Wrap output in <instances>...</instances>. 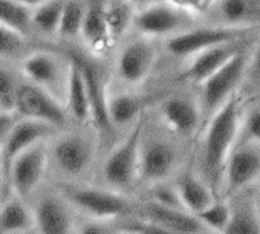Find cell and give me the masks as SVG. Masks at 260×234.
I'll list each match as a JSON object with an SVG mask.
<instances>
[{
	"label": "cell",
	"mask_w": 260,
	"mask_h": 234,
	"mask_svg": "<svg viewBox=\"0 0 260 234\" xmlns=\"http://www.w3.org/2000/svg\"><path fill=\"white\" fill-rule=\"evenodd\" d=\"M172 181L182 207L194 216L217 197L211 187L193 169H181Z\"/></svg>",
	"instance_id": "21"
},
{
	"label": "cell",
	"mask_w": 260,
	"mask_h": 234,
	"mask_svg": "<svg viewBox=\"0 0 260 234\" xmlns=\"http://www.w3.org/2000/svg\"><path fill=\"white\" fill-rule=\"evenodd\" d=\"M7 197L5 194V185H4V176H2V172H0V205H2L4 199Z\"/></svg>",
	"instance_id": "40"
},
{
	"label": "cell",
	"mask_w": 260,
	"mask_h": 234,
	"mask_svg": "<svg viewBox=\"0 0 260 234\" xmlns=\"http://www.w3.org/2000/svg\"><path fill=\"white\" fill-rule=\"evenodd\" d=\"M66 0H42L31 10V29L43 36H57Z\"/></svg>",
	"instance_id": "26"
},
{
	"label": "cell",
	"mask_w": 260,
	"mask_h": 234,
	"mask_svg": "<svg viewBox=\"0 0 260 234\" xmlns=\"http://www.w3.org/2000/svg\"><path fill=\"white\" fill-rule=\"evenodd\" d=\"M121 225H122L124 231L134 232V234H175L170 229H167L158 223H153L150 220L141 219L134 214L121 217Z\"/></svg>",
	"instance_id": "36"
},
{
	"label": "cell",
	"mask_w": 260,
	"mask_h": 234,
	"mask_svg": "<svg viewBox=\"0 0 260 234\" xmlns=\"http://www.w3.org/2000/svg\"><path fill=\"white\" fill-rule=\"evenodd\" d=\"M68 58H69V78H68L63 104L71 124H74L75 127L90 129V106H89L86 81L78 63L72 58L71 54L68 55Z\"/></svg>",
	"instance_id": "19"
},
{
	"label": "cell",
	"mask_w": 260,
	"mask_h": 234,
	"mask_svg": "<svg viewBox=\"0 0 260 234\" xmlns=\"http://www.w3.org/2000/svg\"><path fill=\"white\" fill-rule=\"evenodd\" d=\"M20 75L25 81L48 92L64 103L69 78V58L51 51H32L20 63ZM64 106V104H63Z\"/></svg>",
	"instance_id": "8"
},
{
	"label": "cell",
	"mask_w": 260,
	"mask_h": 234,
	"mask_svg": "<svg viewBox=\"0 0 260 234\" xmlns=\"http://www.w3.org/2000/svg\"><path fill=\"white\" fill-rule=\"evenodd\" d=\"M104 16H106V25L112 43H115L124 36L128 26L134 23V17H135L132 10H130V5L125 4L124 0L106 4Z\"/></svg>",
	"instance_id": "29"
},
{
	"label": "cell",
	"mask_w": 260,
	"mask_h": 234,
	"mask_svg": "<svg viewBox=\"0 0 260 234\" xmlns=\"http://www.w3.org/2000/svg\"><path fill=\"white\" fill-rule=\"evenodd\" d=\"M16 2H20V4H23V5H26V7H31V8H34L36 5H39L42 0H16Z\"/></svg>",
	"instance_id": "41"
},
{
	"label": "cell",
	"mask_w": 260,
	"mask_h": 234,
	"mask_svg": "<svg viewBox=\"0 0 260 234\" xmlns=\"http://www.w3.org/2000/svg\"><path fill=\"white\" fill-rule=\"evenodd\" d=\"M75 234H125L121 219L80 217Z\"/></svg>",
	"instance_id": "34"
},
{
	"label": "cell",
	"mask_w": 260,
	"mask_h": 234,
	"mask_svg": "<svg viewBox=\"0 0 260 234\" xmlns=\"http://www.w3.org/2000/svg\"><path fill=\"white\" fill-rule=\"evenodd\" d=\"M104 7L106 4L103 0H86V14L80 36L93 55L106 54L112 45L106 25Z\"/></svg>",
	"instance_id": "22"
},
{
	"label": "cell",
	"mask_w": 260,
	"mask_h": 234,
	"mask_svg": "<svg viewBox=\"0 0 260 234\" xmlns=\"http://www.w3.org/2000/svg\"><path fill=\"white\" fill-rule=\"evenodd\" d=\"M51 182L81 217L121 219L132 214L137 207L135 196L113 191L96 182Z\"/></svg>",
	"instance_id": "4"
},
{
	"label": "cell",
	"mask_w": 260,
	"mask_h": 234,
	"mask_svg": "<svg viewBox=\"0 0 260 234\" xmlns=\"http://www.w3.org/2000/svg\"><path fill=\"white\" fill-rule=\"evenodd\" d=\"M100 150L101 146L93 132L83 127L60 130L48 141L49 181L93 182Z\"/></svg>",
	"instance_id": "2"
},
{
	"label": "cell",
	"mask_w": 260,
	"mask_h": 234,
	"mask_svg": "<svg viewBox=\"0 0 260 234\" xmlns=\"http://www.w3.org/2000/svg\"><path fill=\"white\" fill-rule=\"evenodd\" d=\"M22 80V75L8 66L7 61L0 60V110L13 112L16 93Z\"/></svg>",
	"instance_id": "33"
},
{
	"label": "cell",
	"mask_w": 260,
	"mask_h": 234,
	"mask_svg": "<svg viewBox=\"0 0 260 234\" xmlns=\"http://www.w3.org/2000/svg\"><path fill=\"white\" fill-rule=\"evenodd\" d=\"M149 113L144 112L137 123L103 155L95 176L100 185L113 191L137 196L140 182V146Z\"/></svg>",
	"instance_id": "3"
},
{
	"label": "cell",
	"mask_w": 260,
	"mask_h": 234,
	"mask_svg": "<svg viewBox=\"0 0 260 234\" xmlns=\"http://www.w3.org/2000/svg\"><path fill=\"white\" fill-rule=\"evenodd\" d=\"M237 202L231 205V217L222 234H260V208L249 196H234ZM233 197V199H234Z\"/></svg>",
	"instance_id": "25"
},
{
	"label": "cell",
	"mask_w": 260,
	"mask_h": 234,
	"mask_svg": "<svg viewBox=\"0 0 260 234\" xmlns=\"http://www.w3.org/2000/svg\"><path fill=\"white\" fill-rule=\"evenodd\" d=\"M239 144H254L260 147V96L251 99L246 107H242L236 146Z\"/></svg>",
	"instance_id": "27"
},
{
	"label": "cell",
	"mask_w": 260,
	"mask_h": 234,
	"mask_svg": "<svg viewBox=\"0 0 260 234\" xmlns=\"http://www.w3.org/2000/svg\"><path fill=\"white\" fill-rule=\"evenodd\" d=\"M258 90H260V42L254 48L249 49L246 72H245V78H243L239 95L245 92L251 95L252 92H258Z\"/></svg>",
	"instance_id": "35"
},
{
	"label": "cell",
	"mask_w": 260,
	"mask_h": 234,
	"mask_svg": "<svg viewBox=\"0 0 260 234\" xmlns=\"http://www.w3.org/2000/svg\"><path fill=\"white\" fill-rule=\"evenodd\" d=\"M161 127L179 141L198 138L202 129V112L198 96L170 93L158 106Z\"/></svg>",
	"instance_id": "11"
},
{
	"label": "cell",
	"mask_w": 260,
	"mask_h": 234,
	"mask_svg": "<svg viewBox=\"0 0 260 234\" xmlns=\"http://www.w3.org/2000/svg\"><path fill=\"white\" fill-rule=\"evenodd\" d=\"M125 4L128 5H135V7H143V8H147L153 4H158L159 0H124Z\"/></svg>",
	"instance_id": "39"
},
{
	"label": "cell",
	"mask_w": 260,
	"mask_h": 234,
	"mask_svg": "<svg viewBox=\"0 0 260 234\" xmlns=\"http://www.w3.org/2000/svg\"><path fill=\"white\" fill-rule=\"evenodd\" d=\"M19 234H36V231H31V232H19Z\"/></svg>",
	"instance_id": "42"
},
{
	"label": "cell",
	"mask_w": 260,
	"mask_h": 234,
	"mask_svg": "<svg viewBox=\"0 0 260 234\" xmlns=\"http://www.w3.org/2000/svg\"><path fill=\"white\" fill-rule=\"evenodd\" d=\"M34 231V214L31 205L10 194L0 205V234H19Z\"/></svg>",
	"instance_id": "24"
},
{
	"label": "cell",
	"mask_w": 260,
	"mask_h": 234,
	"mask_svg": "<svg viewBox=\"0 0 260 234\" xmlns=\"http://www.w3.org/2000/svg\"><path fill=\"white\" fill-rule=\"evenodd\" d=\"M144 112H147V103L141 95L130 90L107 92V115L115 132H127Z\"/></svg>",
	"instance_id": "20"
},
{
	"label": "cell",
	"mask_w": 260,
	"mask_h": 234,
	"mask_svg": "<svg viewBox=\"0 0 260 234\" xmlns=\"http://www.w3.org/2000/svg\"><path fill=\"white\" fill-rule=\"evenodd\" d=\"M231 217V205L230 200L216 197L208 207L196 214V219L202 223V226L211 234H222L228 226Z\"/></svg>",
	"instance_id": "30"
},
{
	"label": "cell",
	"mask_w": 260,
	"mask_h": 234,
	"mask_svg": "<svg viewBox=\"0 0 260 234\" xmlns=\"http://www.w3.org/2000/svg\"><path fill=\"white\" fill-rule=\"evenodd\" d=\"M167 4L172 7L187 13V14H199L208 11L213 5V0H167Z\"/></svg>",
	"instance_id": "37"
},
{
	"label": "cell",
	"mask_w": 260,
	"mask_h": 234,
	"mask_svg": "<svg viewBox=\"0 0 260 234\" xmlns=\"http://www.w3.org/2000/svg\"><path fill=\"white\" fill-rule=\"evenodd\" d=\"M48 141L39 143L23 152L11 165L7 181V193L28 204L36 193L49 181ZM7 196V197H8Z\"/></svg>",
	"instance_id": "9"
},
{
	"label": "cell",
	"mask_w": 260,
	"mask_h": 234,
	"mask_svg": "<svg viewBox=\"0 0 260 234\" xmlns=\"http://www.w3.org/2000/svg\"><path fill=\"white\" fill-rule=\"evenodd\" d=\"M36 234H75L80 214L48 181L29 202Z\"/></svg>",
	"instance_id": "7"
},
{
	"label": "cell",
	"mask_w": 260,
	"mask_h": 234,
	"mask_svg": "<svg viewBox=\"0 0 260 234\" xmlns=\"http://www.w3.org/2000/svg\"><path fill=\"white\" fill-rule=\"evenodd\" d=\"M252 28H228L220 25L190 28L166 40V51L175 58L188 60L190 57L230 42L243 40Z\"/></svg>",
	"instance_id": "12"
},
{
	"label": "cell",
	"mask_w": 260,
	"mask_h": 234,
	"mask_svg": "<svg viewBox=\"0 0 260 234\" xmlns=\"http://www.w3.org/2000/svg\"><path fill=\"white\" fill-rule=\"evenodd\" d=\"M156 64V49L147 39L130 42L119 52L115 74L125 87H140L147 81Z\"/></svg>",
	"instance_id": "15"
},
{
	"label": "cell",
	"mask_w": 260,
	"mask_h": 234,
	"mask_svg": "<svg viewBox=\"0 0 260 234\" xmlns=\"http://www.w3.org/2000/svg\"><path fill=\"white\" fill-rule=\"evenodd\" d=\"M0 25L26 37L31 31V7L16 0H0Z\"/></svg>",
	"instance_id": "28"
},
{
	"label": "cell",
	"mask_w": 260,
	"mask_h": 234,
	"mask_svg": "<svg viewBox=\"0 0 260 234\" xmlns=\"http://www.w3.org/2000/svg\"><path fill=\"white\" fill-rule=\"evenodd\" d=\"M13 112L20 120L45 123L58 130L71 126L63 103L25 80H22L17 89Z\"/></svg>",
	"instance_id": "10"
},
{
	"label": "cell",
	"mask_w": 260,
	"mask_h": 234,
	"mask_svg": "<svg viewBox=\"0 0 260 234\" xmlns=\"http://www.w3.org/2000/svg\"><path fill=\"white\" fill-rule=\"evenodd\" d=\"M249 49L251 48L243 46L228 63H225L219 71L198 86L196 96L202 112V126L231 96L240 92L246 72Z\"/></svg>",
	"instance_id": "6"
},
{
	"label": "cell",
	"mask_w": 260,
	"mask_h": 234,
	"mask_svg": "<svg viewBox=\"0 0 260 234\" xmlns=\"http://www.w3.org/2000/svg\"><path fill=\"white\" fill-rule=\"evenodd\" d=\"M26 37L13 31L8 26L0 25V60H23L32 51L26 49Z\"/></svg>",
	"instance_id": "32"
},
{
	"label": "cell",
	"mask_w": 260,
	"mask_h": 234,
	"mask_svg": "<svg viewBox=\"0 0 260 234\" xmlns=\"http://www.w3.org/2000/svg\"><path fill=\"white\" fill-rule=\"evenodd\" d=\"M86 14V0H66L57 36L64 40H74L81 34Z\"/></svg>",
	"instance_id": "31"
},
{
	"label": "cell",
	"mask_w": 260,
	"mask_h": 234,
	"mask_svg": "<svg viewBox=\"0 0 260 234\" xmlns=\"http://www.w3.org/2000/svg\"><path fill=\"white\" fill-rule=\"evenodd\" d=\"M132 214L158 223L175 234H210L194 214L181 208L162 207L137 197V207Z\"/></svg>",
	"instance_id": "17"
},
{
	"label": "cell",
	"mask_w": 260,
	"mask_h": 234,
	"mask_svg": "<svg viewBox=\"0 0 260 234\" xmlns=\"http://www.w3.org/2000/svg\"><path fill=\"white\" fill-rule=\"evenodd\" d=\"M258 96H260V95H258ZM255 98H257V96H255Z\"/></svg>",
	"instance_id": "44"
},
{
	"label": "cell",
	"mask_w": 260,
	"mask_h": 234,
	"mask_svg": "<svg viewBox=\"0 0 260 234\" xmlns=\"http://www.w3.org/2000/svg\"><path fill=\"white\" fill-rule=\"evenodd\" d=\"M260 179V147L254 144L234 146L222 172L217 197L233 199Z\"/></svg>",
	"instance_id": "13"
},
{
	"label": "cell",
	"mask_w": 260,
	"mask_h": 234,
	"mask_svg": "<svg viewBox=\"0 0 260 234\" xmlns=\"http://www.w3.org/2000/svg\"><path fill=\"white\" fill-rule=\"evenodd\" d=\"M16 121H17V116L14 115V112L0 110V144L5 141V138L11 132Z\"/></svg>",
	"instance_id": "38"
},
{
	"label": "cell",
	"mask_w": 260,
	"mask_h": 234,
	"mask_svg": "<svg viewBox=\"0 0 260 234\" xmlns=\"http://www.w3.org/2000/svg\"><path fill=\"white\" fill-rule=\"evenodd\" d=\"M217 25L228 28H252L260 22V0H216Z\"/></svg>",
	"instance_id": "23"
},
{
	"label": "cell",
	"mask_w": 260,
	"mask_h": 234,
	"mask_svg": "<svg viewBox=\"0 0 260 234\" xmlns=\"http://www.w3.org/2000/svg\"><path fill=\"white\" fill-rule=\"evenodd\" d=\"M125 234H134V232H127V231H125Z\"/></svg>",
	"instance_id": "43"
},
{
	"label": "cell",
	"mask_w": 260,
	"mask_h": 234,
	"mask_svg": "<svg viewBox=\"0 0 260 234\" xmlns=\"http://www.w3.org/2000/svg\"><path fill=\"white\" fill-rule=\"evenodd\" d=\"M178 141L179 140L172 137L164 129L162 132L150 130L146 121L140 146L138 191L159 182L172 181L178 175L182 169V156Z\"/></svg>",
	"instance_id": "5"
},
{
	"label": "cell",
	"mask_w": 260,
	"mask_h": 234,
	"mask_svg": "<svg viewBox=\"0 0 260 234\" xmlns=\"http://www.w3.org/2000/svg\"><path fill=\"white\" fill-rule=\"evenodd\" d=\"M191 14H187L170 4H153L143 8L134 17V26L144 37H173L190 29Z\"/></svg>",
	"instance_id": "16"
},
{
	"label": "cell",
	"mask_w": 260,
	"mask_h": 234,
	"mask_svg": "<svg viewBox=\"0 0 260 234\" xmlns=\"http://www.w3.org/2000/svg\"><path fill=\"white\" fill-rule=\"evenodd\" d=\"M242 107V95L231 96L204 123L198 135L193 170L211 187L216 196L225 162L237 141Z\"/></svg>",
	"instance_id": "1"
},
{
	"label": "cell",
	"mask_w": 260,
	"mask_h": 234,
	"mask_svg": "<svg viewBox=\"0 0 260 234\" xmlns=\"http://www.w3.org/2000/svg\"><path fill=\"white\" fill-rule=\"evenodd\" d=\"M242 48H243V40L208 48L187 60V66L181 74V78L187 83L199 86L204 80H207L210 75L219 71L225 63H228Z\"/></svg>",
	"instance_id": "18"
},
{
	"label": "cell",
	"mask_w": 260,
	"mask_h": 234,
	"mask_svg": "<svg viewBox=\"0 0 260 234\" xmlns=\"http://www.w3.org/2000/svg\"><path fill=\"white\" fill-rule=\"evenodd\" d=\"M60 130L39 121H31V120H20L17 118L16 124L13 126L11 132L5 138V141L0 144V172L4 176V185H5V194L7 193V181H8V173L13 165V162L29 147L49 141L55 133Z\"/></svg>",
	"instance_id": "14"
}]
</instances>
